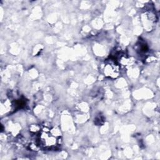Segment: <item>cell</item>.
<instances>
[{"instance_id": "obj_2", "label": "cell", "mask_w": 160, "mask_h": 160, "mask_svg": "<svg viewBox=\"0 0 160 160\" xmlns=\"http://www.w3.org/2000/svg\"><path fill=\"white\" fill-rule=\"evenodd\" d=\"M104 72L106 76L116 78L119 74V67L118 64L115 63V62L110 61L105 64Z\"/></svg>"}, {"instance_id": "obj_1", "label": "cell", "mask_w": 160, "mask_h": 160, "mask_svg": "<svg viewBox=\"0 0 160 160\" xmlns=\"http://www.w3.org/2000/svg\"><path fill=\"white\" fill-rule=\"evenodd\" d=\"M61 133L56 128H44L39 132V142L41 147L47 149L57 148L61 144Z\"/></svg>"}]
</instances>
